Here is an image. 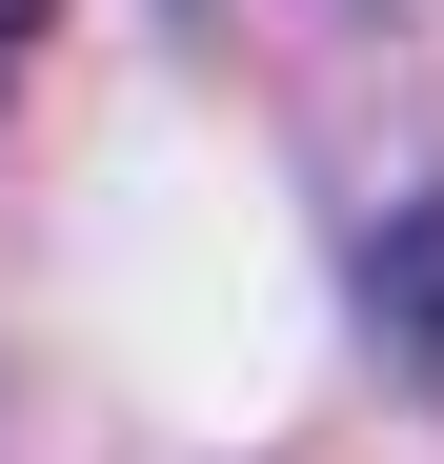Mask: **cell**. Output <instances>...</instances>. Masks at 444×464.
Instances as JSON below:
<instances>
[{
	"mask_svg": "<svg viewBox=\"0 0 444 464\" xmlns=\"http://www.w3.org/2000/svg\"><path fill=\"white\" fill-rule=\"evenodd\" d=\"M363 324H384V363H404V383H444V182L363 243Z\"/></svg>",
	"mask_w": 444,
	"mask_h": 464,
	"instance_id": "6da1fadb",
	"label": "cell"
},
{
	"mask_svg": "<svg viewBox=\"0 0 444 464\" xmlns=\"http://www.w3.org/2000/svg\"><path fill=\"white\" fill-rule=\"evenodd\" d=\"M41 21H61V0H0V82H21V41H41Z\"/></svg>",
	"mask_w": 444,
	"mask_h": 464,
	"instance_id": "7a4b0ae2",
	"label": "cell"
}]
</instances>
